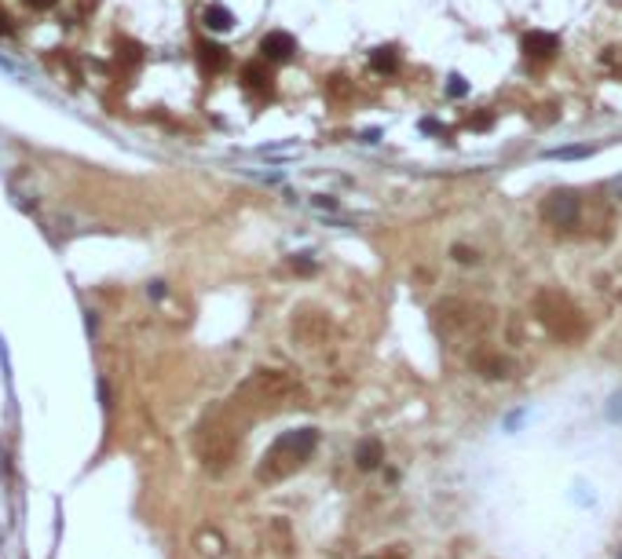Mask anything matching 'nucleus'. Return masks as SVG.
I'll return each instance as SVG.
<instances>
[{
    "label": "nucleus",
    "mask_w": 622,
    "mask_h": 559,
    "mask_svg": "<svg viewBox=\"0 0 622 559\" xmlns=\"http://www.w3.org/2000/svg\"><path fill=\"white\" fill-rule=\"evenodd\" d=\"M315 450V428H300V431H285L282 439H275V446L264 453L260 465V479H285L290 472H297Z\"/></svg>",
    "instance_id": "1"
},
{
    "label": "nucleus",
    "mask_w": 622,
    "mask_h": 559,
    "mask_svg": "<svg viewBox=\"0 0 622 559\" xmlns=\"http://www.w3.org/2000/svg\"><path fill=\"white\" fill-rule=\"evenodd\" d=\"M293 52H297V41H293V34H285V29H271L260 41V55L271 59V62H285Z\"/></svg>",
    "instance_id": "2"
},
{
    "label": "nucleus",
    "mask_w": 622,
    "mask_h": 559,
    "mask_svg": "<svg viewBox=\"0 0 622 559\" xmlns=\"http://www.w3.org/2000/svg\"><path fill=\"white\" fill-rule=\"evenodd\" d=\"M542 212H546V219L560 223V227H571V223L579 219V201L571 194H553L546 205H542Z\"/></svg>",
    "instance_id": "3"
},
{
    "label": "nucleus",
    "mask_w": 622,
    "mask_h": 559,
    "mask_svg": "<svg viewBox=\"0 0 622 559\" xmlns=\"http://www.w3.org/2000/svg\"><path fill=\"white\" fill-rule=\"evenodd\" d=\"M556 48H560V41H556V34H546V29H531V34L523 37V52L535 55V59H549Z\"/></svg>",
    "instance_id": "4"
},
{
    "label": "nucleus",
    "mask_w": 622,
    "mask_h": 559,
    "mask_svg": "<svg viewBox=\"0 0 622 559\" xmlns=\"http://www.w3.org/2000/svg\"><path fill=\"white\" fill-rule=\"evenodd\" d=\"M202 22L209 26V29H216V34H227V29L234 26V15L223 4H209V8L202 11Z\"/></svg>",
    "instance_id": "5"
},
{
    "label": "nucleus",
    "mask_w": 622,
    "mask_h": 559,
    "mask_svg": "<svg viewBox=\"0 0 622 559\" xmlns=\"http://www.w3.org/2000/svg\"><path fill=\"white\" fill-rule=\"evenodd\" d=\"M355 460H359V468H377L381 465V442L377 439H366V442H359V450H355Z\"/></svg>",
    "instance_id": "6"
},
{
    "label": "nucleus",
    "mask_w": 622,
    "mask_h": 559,
    "mask_svg": "<svg viewBox=\"0 0 622 559\" xmlns=\"http://www.w3.org/2000/svg\"><path fill=\"white\" fill-rule=\"evenodd\" d=\"M202 62H205V66H213V70H220V66H227V55H223L220 44H202Z\"/></svg>",
    "instance_id": "7"
},
{
    "label": "nucleus",
    "mask_w": 622,
    "mask_h": 559,
    "mask_svg": "<svg viewBox=\"0 0 622 559\" xmlns=\"http://www.w3.org/2000/svg\"><path fill=\"white\" fill-rule=\"evenodd\" d=\"M370 66L374 70H395V52L392 48H377V52L370 55Z\"/></svg>",
    "instance_id": "8"
},
{
    "label": "nucleus",
    "mask_w": 622,
    "mask_h": 559,
    "mask_svg": "<svg viewBox=\"0 0 622 559\" xmlns=\"http://www.w3.org/2000/svg\"><path fill=\"white\" fill-rule=\"evenodd\" d=\"M589 147H564V150H549V157H586Z\"/></svg>",
    "instance_id": "9"
},
{
    "label": "nucleus",
    "mask_w": 622,
    "mask_h": 559,
    "mask_svg": "<svg viewBox=\"0 0 622 559\" xmlns=\"http://www.w3.org/2000/svg\"><path fill=\"white\" fill-rule=\"evenodd\" d=\"M608 421H622V391L612 395V402H608Z\"/></svg>",
    "instance_id": "10"
},
{
    "label": "nucleus",
    "mask_w": 622,
    "mask_h": 559,
    "mask_svg": "<svg viewBox=\"0 0 622 559\" xmlns=\"http://www.w3.org/2000/svg\"><path fill=\"white\" fill-rule=\"evenodd\" d=\"M446 92H451L454 99H458V95H465V92H469V85H465V81H461V77L454 73V77H451V85H446Z\"/></svg>",
    "instance_id": "11"
},
{
    "label": "nucleus",
    "mask_w": 622,
    "mask_h": 559,
    "mask_svg": "<svg viewBox=\"0 0 622 559\" xmlns=\"http://www.w3.org/2000/svg\"><path fill=\"white\" fill-rule=\"evenodd\" d=\"M454 252H458V260H461V263H469V260H476V252H469V249H454Z\"/></svg>",
    "instance_id": "12"
},
{
    "label": "nucleus",
    "mask_w": 622,
    "mask_h": 559,
    "mask_svg": "<svg viewBox=\"0 0 622 559\" xmlns=\"http://www.w3.org/2000/svg\"><path fill=\"white\" fill-rule=\"evenodd\" d=\"M26 4H29V8H52L55 0H26Z\"/></svg>",
    "instance_id": "13"
},
{
    "label": "nucleus",
    "mask_w": 622,
    "mask_h": 559,
    "mask_svg": "<svg viewBox=\"0 0 622 559\" xmlns=\"http://www.w3.org/2000/svg\"><path fill=\"white\" fill-rule=\"evenodd\" d=\"M619 559H622V552H619Z\"/></svg>",
    "instance_id": "14"
}]
</instances>
